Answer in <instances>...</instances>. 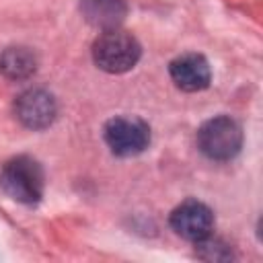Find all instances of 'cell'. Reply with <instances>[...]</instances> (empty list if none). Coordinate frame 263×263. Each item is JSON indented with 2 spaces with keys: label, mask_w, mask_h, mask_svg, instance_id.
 I'll list each match as a JSON object with an SVG mask.
<instances>
[{
  "label": "cell",
  "mask_w": 263,
  "mask_h": 263,
  "mask_svg": "<svg viewBox=\"0 0 263 263\" xmlns=\"http://www.w3.org/2000/svg\"><path fill=\"white\" fill-rule=\"evenodd\" d=\"M195 247L199 249V257L205 259V261H228L232 259V253H230V247L218 238H214L212 234L197 240Z\"/></svg>",
  "instance_id": "cell-10"
},
{
  "label": "cell",
  "mask_w": 263,
  "mask_h": 263,
  "mask_svg": "<svg viewBox=\"0 0 263 263\" xmlns=\"http://www.w3.org/2000/svg\"><path fill=\"white\" fill-rule=\"evenodd\" d=\"M168 74L177 88L185 92H197L208 88L212 80L210 64L199 53H183L168 64Z\"/></svg>",
  "instance_id": "cell-7"
},
{
  "label": "cell",
  "mask_w": 263,
  "mask_h": 263,
  "mask_svg": "<svg viewBox=\"0 0 263 263\" xmlns=\"http://www.w3.org/2000/svg\"><path fill=\"white\" fill-rule=\"evenodd\" d=\"M55 101L43 88H31L18 95L14 113L18 121L29 129H45L55 119Z\"/></svg>",
  "instance_id": "cell-6"
},
{
  "label": "cell",
  "mask_w": 263,
  "mask_h": 263,
  "mask_svg": "<svg viewBox=\"0 0 263 263\" xmlns=\"http://www.w3.org/2000/svg\"><path fill=\"white\" fill-rule=\"evenodd\" d=\"M103 136L117 156H136L150 144V127L138 117H113L105 123Z\"/></svg>",
  "instance_id": "cell-4"
},
{
  "label": "cell",
  "mask_w": 263,
  "mask_h": 263,
  "mask_svg": "<svg viewBox=\"0 0 263 263\" xmlns=\"http://www.w3.org/2000/svg\"><path fill=\"white\" fill-rule=\"evenodd\" d=\"M80 10L84 18L107 31V29H117L121 21L127 14V2L125 0H80Z\"/></svg>",
  "instance_id": "cell-8"
},
{
  "label": "cell",
  "mask_w": 263,
  "mask_h": 263,
  "mask_svg": "<svg viewBox=\"0 0 263 263\" xmlns=\"http://www.w3.org/2000/svg\"><path fill=\"white\" fill-rule=\"evenodd\" d=\"M43 168L31 156L10 158L0 171V187L2 191L25 205H33L43 195Z\"/></svg>",
  "instance_id": "cell-2"
},
{
  "label": "cell",
  "mask_w": 263,
  "mask_h": 263,
  "mask_svg": "<svg viewBox=\"0 0 263 263\" xmlns=\"http://www.w3.org/2000/svg\"><path fill=\"white\" fill-rule=\"evenodd\" d=\"M142 55V47L134 35L117 29L103 31L92 43L95 64L109 74H123L132 70Z\"/></svg>",
  "instance_id": "cell-1"
},
{
  "label": "cell",
  "mask_w": 263,
  "mask_h": 263,
  "mask_svg": "<svg viewBox=\"0 0 263 263\" xmlns=\"http://www.w3.org/2000/svg\"><path fill=\"white\" fill-rule=\"evenodd\" d=\"M168 222L175 234L191 242H197L214 232V212L197 199H187L177 205L171 212Z\"/></svg>",
  "instance_id": "cell-5"
},
{
  "label": "cell",
  "mask_w": 263,
  "mask_h": 263,
  "mask_svg": "<svg viewBox=\"0 0 263 263\" xmlns=\"http://www.w3.org/2000/svg\"><path fill=\"white\" fill-rule=\"evenodd\" d=\"M197 148L210 160H230L242 148V129L228 115L212 117L197 129Z\"/></svg>",
  "instance_id": "cell-3"
},
{
  "label": "cell",
  "mask_w": 263,
  "mask_h": 263,
  "mask_svg": "<svg viewBox=\"0 0 263 263\" xmlns=\"http://www.w3.org/2000/svg\"><path fill=\"white\" fill-rule=\"evenodd\" d=\"M35 55L27 47H8L0 53V72L10 80L29 78L35 72Z\"/></svg>",
  "instance_id": "cell-9"
}]
</instances>
